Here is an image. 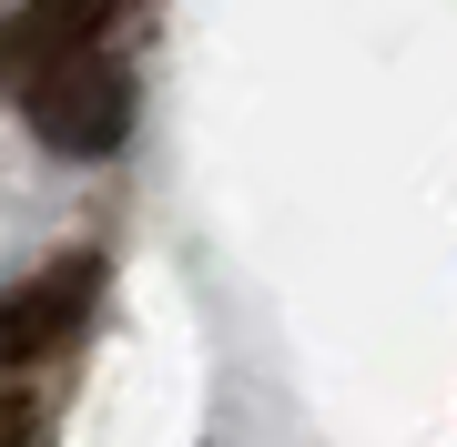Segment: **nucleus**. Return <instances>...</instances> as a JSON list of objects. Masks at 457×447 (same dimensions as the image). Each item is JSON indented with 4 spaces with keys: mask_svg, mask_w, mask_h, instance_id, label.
Listing matches in <instances>:
<instances>
[{
    "mask_svg": "<svg viewBox=\"0 0 457 447\" xmlns=\"http://www.w3.org/2000/svg\"><path fill=\"white\" fill-rule=\"evenodd\" d=\"M21 112H31V133L51 153H71V163H102V153H122L132 133V71L122 62H62V71H41L31 92H21Z\"/></svg>",
    "mask_w": 457,
    "mask_h": 447,
    "instance_id": "obj_1",
    "label": "nucleus"
},
{
    "mask_svg": "<svg viewBox=\"0 0 457 447\" xmlns=\"http://www.w3.org/2000/svg\"><path fill=\"white\" fill-rule=\"evenodd\" d=\"M132 11V0H21L11 21H0V92H31L41 71L62 62H92L102 41H112V21Z\"/></svg>",
    "mask_w": 457,
    "mask_h": 447,
    "instance_id": "obj_2",
    "label": "nucleus"
},
{
    "mask_svg": "<svg viewBox=\"0 0 457 447\" xmlns=\"http://www.w3.org/2000/svg\"><path fill=\"white\" fill-rule=\"evenodd\" d=\"M92 295H102V265H92V254H71V265H51L31 285H0V377H21L31 356H51L92 315Z\"/></svg>",
    "mask_w": 457,
    "mask_h": 447,
    "instance_id": "obj_3",
    "label": "nucleus"
},
{
    "mask_svg": "<svg viewBox=\"0 0 457 447\" xmlns=\"http://www.w3.org/2000/svg\"><path fill=\"white\" fill-rule=\"evenodd\" d=\"M0 447H41V417H31V397H0Z\"/></svg>",
    "mask_w": 457,
    "mask_h": 447,
    "instance_id": "obj_4",
    "label": "nucleus"
}]
</instances>
